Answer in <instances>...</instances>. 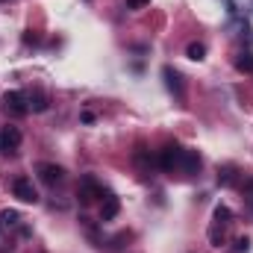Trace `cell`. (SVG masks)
<instances>
[{
  "label": "cell",
  "mask_w": 253,
  "mask_h": 253,
  "mask_svg": "<svg viewBox=\"0 0 253 253\" xmlns=\"http://www.w3.org/2000/svg\"><path fill=\"white\" fill-rule=\"evenodd\" d=\"M3 109H6L12 118H24V115L30 112L27 94H24V91H6V94H3Z\"/></svg>",
  "instance_id": "6da1fadb"
},
{
  "label": "cell",
  "mask_w": 253,
  "mask_h": 253,
  "mask_svg": "<svg viewBox=\"0 0 253 253\" xmlns=\"http://www.w3.org/2000/svg\"><path fill=\"white\" fill-rule=\"evenodd\" d=\"M215 224H212V230H209V242L215 245V248H221V236H224V230L230 227V218H233V212L227 209V206H215Z\"/></svg>",
  "instance_id": "7a4b0ae2"
},
{
  "label": "cell",
  "mask_w": 253,
  "mask_h": 253,
  "mask_svg": "<svg viewBox=\"0 0 253 253\" xmlns=\"http://www.w3.org/2000/svg\"><path fill=\"white\" fill-rule=\"evenodd\" d=\"M77 197H80V203H83V206H88V203H94L97 197H103V186H100V183H97L91 174H85V177L80 180Z\"/></svg>",
  "instance_id": "3957f363"
},
{
  "label": "cell",
  "mask_w": 253,
  "mask_h": 253,
  "mask_svg": "<svg viewBox=\"0 0 253 253\" xmlns=\"http://www.w3.org/2000/svg\"><path fill=\"white\" fill-rule=\"evenodd\" d=\"M12 194H15L18 200H24V203H36V200H39V191H36V186H33L30 177H15V180H12Z\"/></svg>",
  "instance_id": "277c9868"
},
{
  "label": "cell",
  "mask_w": 253,
  "mask_h": 253,
  "mask_svg": "<svg viewBox=\"0 0 253 253\" xmlns=\"http://www.w3.org/2000/svg\"><path fill=\"white\" fill-rule=\"evenodd\" d=\"M36 171H39V180H42L44 186H59L65 180V171L59 165H53V162H42Z\"/></svg>",
  "instance_id": "5b68a950"
},
{
  "label": "cell",
  "mask_w": 253,
  "mask_h": 253,
  "mask_svg": "<svg viewBox=\"0 0 253 253\" xmlns=\"http://www.w3.org/2000/svg\"><path fill=\"white\" fill-rule=\"evenodd\" d=\"M180 156H183V147L168 144V147L159 153V165H162V171H180Z\"/></svg>",
  "instance_id": "8992f818"
},
{
  "label": "cell",
  "mask_w": 253,
  "mask_h": 253,
  "mask_svg": "<svg viewBox=\"0 0 253 253\" xmlns=\"http://www.w3.org/2000/svg\"><path fill=\"white\" fill-rule=\"evenodd\" d=\"M21 144V129L18 126H3L0 129V153H15Z\"/></svg>",
  "instance_id": "52a82bcc"
},
{
  "label": "cell",
  "mask_w": 253,
  "mask_h": 253,
  "mask_svg": "<svg viewBox=\"0 0 253 253\" xmlns=\"http://www.w3.org/2000/svg\"><path fill=\"white\" fill-rule=\"evenodd\" d=\"M200 156H197V150H189V147H183V156H180V171L186 174V177H194L197 171H200Z\"/></svg>",
  "instance_id": "ba28073f"
},
{
  "label": "cell",
  "mask_w": 253,
  "mask_h": 253,
  "mask_svg": "<svg viewBox=\"0 0 253 253\" xmlns=\"http://www.w3.org/2000/svg\"><path fill=\"white\" fill-rule=\"evenodd\" d=\"M162 77H165V85H168L177 97H183V77H180L171 65H165V68H162Z\"/></svg>",
  "instance_id": "9c48e42d"
},
{
  "label": "cell",
  "mask_w": 253,
  "mask_h": 253,
  "mask_svg": "<svg viewBox=\"0 0 253 253\" xmlns=\"http://www.w3.org/2000/svg\"><path fill=\"white\" fill-rule=\"evenodd\" d=\"M118 212H121V200L115 194H106L103 197V206H100V221H112Z\"/></svg>",
  "instance_id": "30bf717a"
},
{
  "label": "cell",
  "mask_w": 253,
  "mask_h": 253,
  "mask_svg": "<svg viewBox=\"0 0 253 253\" xmlns=\"http://www.w3.org/2000/svg\"><path fill=\"white\" fill-rule=\"evenodd\" d=\"M27 103H30L33 112H47V94H44V91H33V94H27Z\"/></svg>",
  "instance_id": "8fae6325"
},
{
  "label": "cell",
  "mask_w": 253,
  "mask_h": 253,
  "mask_svg": "<svg viewBox=\"0 0 253 253\" xmlns=\"http://www.w3.org/2000/svg\"><path fill=\"white\" fill-rule=\"evenodd\" d=\"M186 56H189V59H194V62L206 59V44H200V42H191L189 47H186Z\"/></svg>",
  "instance_id": "7c38bea8"
},
{
  "label": "cell",
  "mask_w": 253,
  "mask_h": 253,
  "mask_svg": "<svg viewBox=\"0 0 253 253\" xmlns=\"http://www.w3.org/2000/svg\"><path fill=\"white\" fill-rule=\"evenodd\" d=\"M21 221V212L18 209H3L0 212V227H15Z\"/></svg>",
  "instance_id": "4fadbf2b"
},
{
  "label": "cell",
  "mask_w": 253,
  "mask_h": 253,
  "mask_svg": "<svg viewBox=\"0 0 253 253\" xmlns=\"http://www.w3.org/2000/svg\"><path fill=\"white\" fill-rule=\"evenodd\" d=\"M236 68H239V71H245V74H251V71H253V53H251V50H245V53H239V56H236Z\"/></svg>",
  "instance_id": "5bb4252c"
},
{
  "label": "cell",
  "mask_w": 253,
  "mask_h": 253,
  "mask_svg": "<svg viewBox=\"0 0 253 253\" xmlns=\"http://www.w3.org/2000/svg\"><path fill=\"white\" fill-rule=\"evenodd\" d=\"M218 183H221V186H233V183H236V168H233V165L221 168V171H218Z\"/></svg>",
  "instance_id": "9a60e30c"
},
{
  "label": "cell",
  "mask_w": 253,
  "mask_h": 253,
  "mask_svg": "<svg viewBox=\"0 0 253 253\" xmlns=\"http://www.w3.org/2000/svg\"><path fill=\"white\" fill-rule=\"evenodd\" d=\"M248 248H251V239L245 236V239H236V248H233V251L236 253H248Z\"/></svg>",
  "instance_id": "2e32d148"
},
{
  "label": "cell",
  "mask_w": 253,
  "mask_h": 253,
  "mask_svg": "<svg viewBox=\"0 0 253 253\" xmlns=\"http://www.w3.org/2000/svg\"><path fill=\"white\" fill-rule=\"evenodd\" d=\"M150 0H126V9H144Z\"/></svg>",
  "instance_id": "e0dca14e"
},
{
  "label": "cell",
  "mask_w": 253,
  "mask_h": 253,
  "mask_svg": "<svg viewBox=\"0 0 253 253\" xmlns=\"http://www.w3.org/2000/svg\"><path fill=\"white\" fill-rule=\"evenodd\" d=\"M245 197H248V200H253V180L245 186Z\"/></svg>",
  "instance_id": "ac0fdd59"
}]
</instances>
